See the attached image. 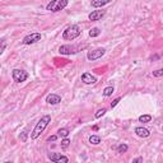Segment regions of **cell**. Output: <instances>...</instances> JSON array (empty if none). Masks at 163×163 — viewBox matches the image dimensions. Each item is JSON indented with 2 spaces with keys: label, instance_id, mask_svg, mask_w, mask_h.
I'll return each instance as SVG.
<instances>
[{
  "label": "cell",
  "instance_id": "1",
  "mask_svg": "<svg viewBox=\"0 0 163 163\" xmlns=\"http://www.w3.org/2000/svg\"><path fill=\"white\" fill-rule=\"evenodd\" d=\"M50 122H51V116H50V115H45V116H42L38 120V122L36 124L33 131L31 132V139H32V140H36V139H37L42 134V132H44V130L47 128V125H49Z\"/></svg>",
  "mask_w": 163,
  "mask_h": 163
},
{
  "label": "cell",
  "instance_id": "2",
  "mask_svg": "<svg viewBox=\"0 0 163 163\" xmlns=\"http://www.w3.org/2000/svg\"><path fill=\"white\" fill-rule=\"evenodd\" d=\"M82 33V29L78 24H71L68 28H65V31L63 32V40L65 41H73L78 38Z\"/></svg>",
  "mask_w": 163,
  "mask_h": 163
},
{
  "label": "cell",
  "instance_id": "3",
  "mask_svg": "<svg viewBox=\"0 0 163 163\" xmlns=\"http://www.w3.org/2000/svg\"><path fill=\"white\" fill-rule=\"evenodd\" d=\"M68 4H69L68 0H54V2H50L46 5V10H50V11H52V13H56V11H60L64 8H66Z\"/></svg>",
  "mask_w": 163,
  "mask_h": 163
},
{
  "label": "cell",
  "instance_id": "4",
  "mask_svg": "<svg viewBox=\"0 0 163 163\" xmlns=\"http://www.w3.org/2000/svg\"><path fill=\"white\" fill-rule=\"evenodd\" d=\"M11 77H13V80L15 83H23V82H26L29 78V74L27 73L26 70L13 69V71H11Z\"/></svg>",
  "mask_w": 163,
  "mask_h": 163
},
{
  "label": "cell",
  "instance_id": "5",
  "mask_svg": "<svg viewBox=\"0 0 163 163\" xmlns=\"http://www.w3.org/2000/svg\"><path fill=\"white\" fill-rule=\"evenodd\" d=\"M82 47L80 46H74V45H63L59 47V52L61 55H74V54L79 52Z\"/></svg>",
  "mask_w": 163,
  "mask_h": 163
},
{
  "label": "cell",
  "instance_id": "6",
  "mask_svg": "<svg viewBox=\"0 0 163 163\" xmlns=\"http://www.w3.org/2000/svg\"><path fill=\"white\" fill-rule=\"evenodd\" d=\"M47 157H49V159L52 162V163H69V158L66 155L61 154V153H49L47 154Z\"/></svg>",
  "mask_w": 163,
  "mask_h": 163
},
{
  "label": "cell",
  "instance_id": "7",
  "mask_svg": "<svg viewBox=\"0 0 163 163\" xmlns=\"http://www.w3.org/2000/svg\"><path fill=\"white\" fill-rule=\"evenodd\" d=\"M41 38H42L41 33L34 32V33H31V34H27L26 37H23L22 44L23 45H33V44H36V42L41 41Z\"/></svg>",
  "mask_w": 163,
  "mask_h": 163
},
{
  "label": "cell",
  "instance_id": "8",
  "mask_svg": "<svg viewBox=\"0 0 163 163\" xmlns=\"http://www.w3.org/2000/svg\"><path fill=\"white\" fill-rule=\"evenodd\" d=\"M106 54V50L103 47H99V49H96V50H92V51H88L87 54V59L90 60V61H94L97 59H101Z\"/></svg>",
  "mask_w": 163,
  "mask_h": 163
},
{
  "label": "cell",
  "instance_id": "9",
  "mask_svg": "<svg viewBox=\"0 0 163 163\" xmlns=\"http://www.w3.org/2000/svg\"><path fill=\"white\" fill-rule=\"evenodd\" d=\"M105 14H106V10H93L92 13L88 14V18L89 21H99L105 17Z\"/></svg>",
  "mask_w": 163,
  "mask_h": 163
},
{
  "label": "cell",
  "instance_id": "10",
  "mask_svg": "<svg viewBox=\"0 0 163 163\" xmlns=\"http://www.w3.org/2000/svg\"><path fill=\"white\" fill-rule=\"evenodd\" d=\"M46 102L49 105H59L60 102H61V97H60L59 94H56V93H51V94H49L46 97Z\"/></svg>",
  "mask_w": 163,
  "mask_h": 163
},
{
  "label": "cell",
  "instance_id": "11",
  "mask_svg": "<svg viewBox=\"0 0 163 163\" xmlns=\"http://www.w3.org/2000/svg\"><path fill=\"white\" fill-rule=\"evenodd\" d=\"M80 79L84 84H94L96 82H97V78L92 74H89V73H83Z\"/></svg>",
  "mask_w": 163,
  "mask_h": 163
},
{
  "label": "cell",
  "instance_id": "12",
  "mask_svg": "<svg viewBox=\"0 0 163 163\" xmlns=\"http://www.w3.org/2000/svg\"><path fill=\"white\" fill-rule=\"evenodd\" d=\"M135 134L139 138H148L150 135V131L145 128H143V126H138V128H135Z\"/></svg>",
  "mask_w": 163,
  "mask_h": 163
},
{
  "label": "cell",
  "instance_id": "13",
  "mask_svg": "<svg viewBox=\"0 0 163 163\" xmlns=\"http://www.w3.org/2000/svg\"><path fill=\"white\" fill-rule=\"evenodd\" d=\"M92 4V7L93 8H99V7H105V5H107V4H110V0H99V2H92L90 3Z\"/></svg>",
  "mask_w": 163,
  "mask_h": 163
},
{
  "label": "cell",
  "instance_id": "14",
  "mask_svg": "<svg viewBox=\"0 0 163 163\" xmlns=\"http://www.w3.org/2000/svg\"><path fill=\"white\" fill-rule=\"evenodd\" d=\"M150 121H152V115H142V116H139V122L147 124Z\"/></svg>",
  "mask_w": 163,
  "mask_h": 163
},
{
  "label": "cell",
  "instance_id": "15",
  "mask_svg": "<svg viewBox=\"0 0 163 163\" xmlns=\"http://www.w3.org/2000/svg\"><path fill=\"white\" fill-rule=\"evenodd\" d=\"M101 34V29L98 28V27H94V28H92L89 31V37H98V36Z\"/></svg>",
  "mask_w": 163,
  "mask_h": 163
},
{
  "label": "cell",
  "instance_id": "16",
  "mask_svg": "<svg viewBox=\"0 0 163 163\" xmlns=\"http://www.w3.org/2000/svg\"><path fill=\"white\" fill-rule=\"evenodd\" d=\"M89 143L93 144V145H98V144L101 143V138L97 136V135H90L89 136Z\"/></svg>",
  "mask_w": 163,
  "mask_h": 163
},
{
  "label": "cell",
  "instance_id": "17",
  "mask_svg": "<svg viewBox=\"0 0 163 163\" xmlns=\"http://www.w3.org/2000/svg\"><path fill=\"white\" fill-rule=\"evenodd\" d=\"M115 92V88L112 87V86H110V87H106L105 89H103V96L105 97H110V96H112V93Z\"/></svg>",
  "mask_w": 163,
  "mask_h": 163
},
{
  "label": "cell",
  "instance_id": "18",
  "mask_svg": "<svg viewBox=\"0 0 163 163\" xmlns=\"http://www.w3.org/2000/svg\"><path fill=\"white\" fill-rule=\"evenodd\" d=\"M128 149H129L128 144H120V145L117 147V153H120V154H124V153L128 152Z\"/></svg>",
  "mask_w": 163,
  "mask_h": 163
},
{
  "label": "cell",
  "instance_id": "19",
  "mask_svg": "<svg viewBox=\"0 0 163 163\" xmlns=\"http://www.w3.org/2000/svg\"><path fill=\"white\" fill-rule=\"evenodd\" d=\"M59 135L57 136H61V138H68L69 135V129H66V128H61V129H59Z\"/></svg>",
  "mask_w": 163,
  "mask_h": 163
},
{
  "label": "cell",
  "instance_id": "20",
  "mask_svg": "<svg viewBox=\"0 0 163 163\" xmlns=\"http://www.w3.org/2000/svg\"><path fill=\"white\" fill-rule=\"evenodd\" d=\"M107 112V110H106V108H99V110L97 111V112H96L94 113V117L96 119H99V117H102V116H103V115Z\"/></svg>",
  "mask_w": 163,
  "mask_h": 163
},
{
  "label": "cell",
  "instance_id": "21",
  "mask_svg": "<svg viewBox=\"0 0 163 163\" xmlns=\"http://www.w3.org/2000/svg\"><path fill=\"white\" fill-rule=\"evenodd\" d=\"M70 143H71V142H70V139L64 138L63 140H61V148H63V149H66V148L70 145Z\"/></svg>",
  "mask_w": 163,
  "mask_h": 163
},
{
  "label": "cell",
  "instance_id": "22",
  "mask_svg": "<svg viewBox=\"0 0 163 163\" xmlns=\"http://www.w3.org/2000/svg\"><path fill=\"white\" fill-rule=\"evenodd\" d=\"M5 49H7V42H5L3 38H0V55L5 51Z\"/></svg>",
  "mask_w": 163,
  "mask_h": 163
},
{
  "label": "cell",
  "instance_id": "23",
  "mask_svg": "<svg viewBox=\"0 0 163 163\" xmlns=\"http://www.w3.org/2000/svg\"><path fill=\"white\" fill-rule=\"evenodd\" d=\"M162 75H163V69H158V70L153 71V77L154 78H161Z\"/></svg>",
  "mask_w": 163,
  "mask_h": 163
},
{
  "label": "cell",
  "instance_id": "24",
  "mask_svg": "<svg viewBox=\"0 0 163 163\" xmlns=\"http://www.w3.org/2000/svg\"><path fill=\"white\" fill-rule=\"evenodd\" d=\"M120 101H121V97H117V98H115L112 102H111V108H115V107H116L117 105H119V102Z\"/></svg>",
  "mask_w": 163,
  "mask_h": 163
},
{
  "label": "cell",
  "instance_id": "25",
  "mask_svg": "<svg viewBox=\"0 0 163 163\" xmlns=\"http://www.w3.org/2000/svg\"><path fill=\"white\" fill-rule=\"evenodd\" d=\"M27 135H28V134H27V132H26V131H23V132H22V134L19 135V139H21V140H22L23 143H24V142L27 140Z\"/></svg>",
  "mask_w": 163,
  "mask_h": 163
},
{
  "label": "cell",
  "instance_id": "26",
  "mask_svg": "<svg viewBox=\"0 0 163 163\" xmlns=\"http://www.w3.org/2000/svg\"><path fill=\"white\" fill-rule=\"evenodd\" d=\"M56 139H57V135H51V136H49V138H47V142H49V143H51V142H55Z\"/></svg>",
  "mask_w": 163,
  "mask_h": 163
},
{
  "label": "cell",
  "instance_id": "27",
  "mask_svg": "<svg viewBox=\"0 0 163 163\" xmlns=\"http://www.w3.org/2000/svg\"><path fill=\"white\" fill-rule=\"evenodd\" d=\"M132 163H143V157H136L135 159H132Z\"/></svg>",
  "mask_w": 163,
  "mask_h": 163
},
{
  "label": "cell",
  "instance_id": "28",
  "mask_svg": "<svg viewBox=\"0 0 163 163\" xmlns=\"http://www.w3.org/2000/svg\"><path fill=\"white\" fill-rule=\"evenodd\" d=\"M4 163H13V162H4Z\"/></svg>",
  "mask_w": 163,
  "mask_h": 163
}]
</instances>
